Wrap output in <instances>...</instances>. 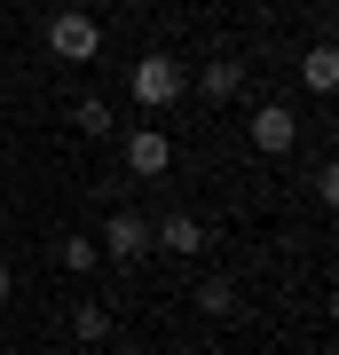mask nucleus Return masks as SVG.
<instances>
[{"label": "nucleus", "mask_w": 339, "mask_h": 355, "mask_svg": "<svg viewBox=\"0 0 339 355\" xmlns=\"http://www.w3.org/2000/svg\"><path fill=\"white\" fill-rule=\"evenodd\" d=\"M300 79H308L315 95H331V87H339V48H331V40H315V48L300 55Z\"/></svg>", "instance_id": "obj_9"}, {"label": "nucleus", "mask_w": 339, "mask_h": 355, "mask_svg": "<svg viewBox=\"0 0 339 355\" xmlns=\"http://www.w3.org/2000/svg\"><path fill=\"white\" fill-rule=\"evenodd\" d=\"M182 95H189V71H182V55H142V64H134V103H142L150 119H166Z\"/></svg>", "instance_id": "obj_2"}, {"label": "nucleus", "mask_w": 339, "mask_h": 355, "mask_svg": "<svg viewBox=\"0 0 339 355\" xmlns=\"http://www.w3.org/2000/svg\"><path fill=\"white\" fill-rule=\"evenodd\" d=\"M55 261L71 268V277H87V268H103V245L95 237H55Z\"/></svg>", "instance_id": "obj_12"}, {"label": "nucleus", "mask_w": 339, "mask_h": 355, "mask_svg": "<svg viewBox=\"0 0 339 355\" xmlns=\"http://www.w3.org/2000/svg\"><path fill=\"white\" fill-rule=\"evenodd\" d=\"M103 261H119V268H134L142 253H150V221H142V214H126V205H119V214L111 221H103Z\"/></svg>", "instance_id": "obj_4"}, {"label": "nucleus", "mask_w": 339, "mask_h": 355, "mask_svg": "<svg viewBox=\"0 0 339 355\" xmlns=\"http://www.w3.org/2000/svg\"><path fill=\"white\" fill-rule=\"evenodd\" d=\"M166 166H174V135L166 127H134L126 135V174L134 182H166Z\"/></svg>", "instance_id": "obj_5"}, {"label": "nucleus", "mask_w": 339, "mask_h": 355, "mask_svg": "<svg viewBox=\"0 0 339 355\" xmlns=\"http://www.w3.org/2000/svg\"><path fill=\"white\" fill-rule=\"evenodd\" d=\"M40 40H48L55 64H95V55H103V24L87 8H55L48 24H40Z\"/></svg>", "instance_id": "obj_1"}, {"label": "nucleus", "mask_w": 339, "mask_h": 355, "mask_svg": "<svg viewBox=\"0 0 339 355\" xmlns=\"http://www.w3.org/2000/svg\"><path fill=\"white\" fill-rule=\"evenodd\" d=\"M189 87H198L205 103H237V95H245V55H205Z\"/></svg>", "instance_id": "obj_6"}, {"label": "nucleus", "mask_w": 339, "mask_h": 355, "mask_svg": "<svg viewBox=\"0 0 339 355\" xmlns=\"http://www.w3.org/2000/svg\"><path fill=\"white\" fill-rule=\"evenodd\" d=\"M245 135H252V150H261V158H292L300 119H292V103H261V111L245 119Z\"/></svg>", "instance_id": "obj_3"}, {"label": "nucleus", "mask_w": 339, "mask_h": 355, "mask_svg": "<svg viewBox=\"0 0 339 355\" xmlns=\"http://www.w3.org/2000/svg\"><path fill=\"white\" fill-rule=\"evenodd\" d=\"M198 308H205L214 324H237V316H245V300H237V284H229V277H205V284H198Z\"/></svg>", "instance_id": "obj_8"}, {"label": "nucleus", "mask_w": 339, "mask_h": 355, "mask_svg": "<svg viewBox=\"0 0 339 355\" xmlns=\"http://www.w3.org/2000/svg\"><path fill=\"white\" fill-rule=\"evenodd\" d=\"M71 127L87 135V142H103V135H111V103H103V95H79L71 103Z\"/></svg>", "instance_id": "obj_10"}, {"label": "nucleus", "mask_w": 339, "mask_h": 355, "mask_svg": "<svg viewBox=\"0 0 339 355\" xmlns=\"http://www.w3.org/2000/svg\"><path fill=\"white\" fill-rule=\"evenodd\" d=\"M8 292H16V268H8V261H0V300H8Z\"/></svg>", "instance_id": "obj_13"}, {"label": "nucleus", "mask_w": 339, "mask_h": 355, "mask_svg": "<svg viewBox=\"0 0 339 355\" xmlns=\"http://www.w3.org/2000/svg\"><path fill=\"white\" fill-rule=\"evenodd\" d=\"M150 245H166L174 261H189V253H205V221L198 214H158L150 221Z\"/></svg>", "instance_id": "obj_7"}, {"label": "nucleus", "mask_w": 339, "mask_h": 355, "mask_svg": "<svg viewBox=\"0 0 339 355\" xmlns=\"http://www.w3.org/2000/svg\"><path fill=\"white\" fill-rule=\"evenodd\" d=\"M71 340H79V347H103V340H111V308H95V300L71 308Z\"/></svg>", "instance_id": "obj_11"}]
</instances>
